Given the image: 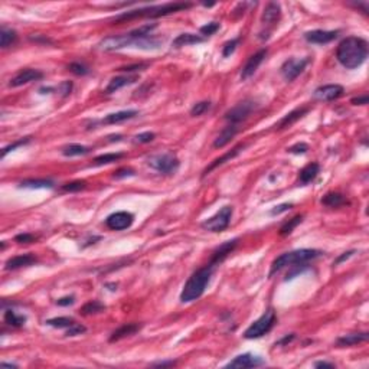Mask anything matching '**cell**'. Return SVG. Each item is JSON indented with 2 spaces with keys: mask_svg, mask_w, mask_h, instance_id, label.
<instances>
[{
  "mask_svg": "<svg viewBox=\"0 0 369 369\" xmlns=\"http://www.w3.org/2000/svg\"><path fill=\"white\" fill-rule=\"evenodd\" d=\"M336 58L347 69L361 66L368 58V42L359 36H347L336 49Z\"/></svg>",
  "mask_w": 369,
  "mask_h": 369,
  "instance_id": "1",
  "label": "cell"
},
{
  "mask_svg": "<svg viewBox=\"0 0 369 369\" xmlns=\"http://www.w3.org/2000/svg\"><path fill=\"white\" fill-rule=\"evenodd\" d=\"M194 4L189 1H174V3H166V4H157V6H149V7H142V9H136V10H129V12H123L121 15H117L113 22H126L131 19H139V18H162V16H168L180 10H186L191 9Z\"/></svg>",
  "mask_w": 369,
  "mask_h": 369,
  "instance_id": "2",
  "label": "cell"
},
{
  "mask_svg": "<svg viewBox=\"0 0 369 369\" xmlns=\"http://www.w3.org/2000/svg\"><path fill=\"white\" fill-rule=\"evenodd\" d=\"M217 265L212 262H208L206 265L200 267L188 279L186 284L183 285V290L180 293V302L182 303H192L198 300L206 290V285L211 282V277L215 271Z\"/></svg>",
  "mask_w": 369,
  "mask_h": 369,
  "instance_id": "3",
  "label": "cell"
},
{
  "mask_svg": "<svg viewBox=\"0 0 369 369\" xmlns=\"http://www.w3.org/2000/svg\"><path fill=\"white\" fill-rule=\"evenodd\" d=\"M160 41L153 39L152 36L149 38H136L131 33L126 35H115V36H107L103 41H100L97 48L100 51L104 52H111V51H117V49H123L127 46H136V48H142V49H154L159 48Z\"/></svg>",
  "mask_w": 369,
  "mask_h": 369,
  "instance_id": "4",
  "label": "cell"
},
{
  "mask_svg": "<svg viewBox=\"0 0 369 369\" xmlns=\"http://www.w3.org/2000/svg\"><path fill=\"white\" fill-rule=\"evenodd\" d=\"M320 255H323V253L320 250H313V248H302V250L284 253V254H282L280 257H277L276 260L271 262V268H270L268 277H273L276 273H279L284 267H291V265H297V264H306L309 261L319 258Z\"/></svg>",
  "mask_w": 369,
  "mask_h": 369,
  "instance_id": "5",
  "label": "cell"
},
{
  "mask_svg": "<svg viewBox=\"0 0 369 369\" xmlns=\"http://www.w3.org/2000/svg\"><path fill=\"white\" fill-rule=\"evenodd\" d=\"M276 320H277L276 312L273 309L265 310L261 314V317H258L255 322H253V325L244 332V338L245 339H258L273 329V326L276 325Z\"/></svg>",
  "mask_w": 369,
  "mask_h": 369,
  "instance_id": "6",
  "label": "cell"
},
{
  "mask_svg": "<svg viewBox=\"0 0 369 369\" xmlns=\"http://www.w3.org/2000/svg\"><path fill=\"white\" fill-rule=\"evenodd\" d=\"M232 214H234V208L232 206H229V205L222 206L214 217L205 219L200 227L205 231H209V232H222V231H225L229 227Z\"/></svg>",
  "mask_w": 369,
  "mask_h": 369,
  "instance_id": "7",
  "label": "cell"
},
{
  "mask_svg": "<svg viewBox=\"0 0 369 369\" xmlns=\"http://www.w3.org/2000/svg\"><path fill=\"white\" fill-rule=\"evenodd\" d=\"M147 165L154 169L156 172L163 174H173L179 169V159L173 153H162V154H154L147 159Z\"/></svg>",
  "mask_w": 369,
  "mask_h": 369,
  "instance_id": "8",
  "label": "cell"
},
{
  "mask_svg": "<svg viewBox=\"0 0 369 369\" xmlns=\"http://www.w3.org/2000/svg\"><path fill=\"white\" fill-rule=\"evenodd\" d=\"M280 16H282V7L279 3L276 1H270L264 12H262V16H261V23L262 26H267V30H265V35L262 36V39H268L271 30L276 28V25L280 21Z\"/></svg>",
  "mask_w": 369,
  "mask_h": 369,
  "instance_id": "9",
  "label": "cell"
},
{
  "mask_svg": "<svg viewBox=\"0 0 369 369\" xmlns=\"http://www.w3.org/2000/svg\"><path fill=\"white\" fill-rule=\"evenodd\" d=\"M255 109V103L251 100H244L238 103L235 107H232L231 110H228L225 113V120L229 121V124H237L238 126L241 121L247 120L248 115L253 113V110Z\"/></svg>",
  "mask_w": 369,
  "mask_h": 369,
  "instance_id": "10",
  "label": "cell"
},
{
  "mask_svg": "<svg viewBox=\"0 0 369 369\" xmlns=\"http://www.w3.org/2000/svg\"><path fill=\"white\" fill-rule=\"evenodd\" d=\"M307 64H309V58H300V59L299 58H290V59H287L280 68L283 78L287 83L294 81L306 69Z\"/></svg>",
  "mask_w": 369,
  "mask_h": 369,
  "instance_id": "11",
  "label": "cell"
},
{
  "mask_svg": "<svg viewBox=\"0 0 369 369\" xmlns=\"http://www.w3.org/2000/svg\"><path fill=\"white\" fill-rule=\"evenodd\" d=\"M133 221H134L133 214L127 211H120V212H114L109 215L106 219V225L113 231H123V229L130 228Z\"/></svg>",
  "mask_w": 369,
  "mask_h": 369,
  "instance_id": "12",
  "label": "cell"
},
{
  "mask_svg": "<svg viewBox=\"0 0 369 369\" xmlns=\"http://www.w3.org/2000/svg\"><path fill=\"white\" fill-rule=\"evenodd\" d=\"M345 92V89L339 84H327L322 87L316 88L313 92V98L319 100V101H333L338 100L339 97H342Z\"/></svg>",
  "mask_w": 369,
  "mask_h": 369,
  "instance_id": "13",
  "label": "cell"
},
{
  "mask_svg": "<svg viewBox=\"0 0 369 369\" xmlns=\"http://www.w3.org/2000/svg\"><path fill=\"white\" fill-rule=\"evenodd\" d=\"M264 359L261 356H255L253 353H242L235 356L228 365L227 368H255L264 365Z\"/></svg>",
  "mask_w": 369,
  "mask_h": 369,
  "instance_id": "14",
  "label": "cell"
},
{
  "mask_svg": "<svg viewBox=\"0 0 369 369\" xmlns=\"http://www.w3.org/2000/svg\"><path fill=\"white\" fill-rule=\"evenodd\" d=\"M42 78H44V72H42V71L26 68V69L21 71L15 78L10 80L9 85H10V87H21V85L28 84V83L38 81V80H42Z\"/></svg>",
  "mask_w": 369,
  "mask_h": 369,
  "instance_id": "15",
  "label": "cell"
},
{
  "mask_svg": "<svg viewBox=\"0 0 369 369\" xmlns=\"http://www.w3.org/2000/svg\"><path fill=\"white\" fill-rule=\"evenodd\" d=\"M338 30H322V29H316V30H310L304 33V39L310 44H329L332 41H335L338 38Z\"/></svg>",
  "mask_w": 369,
  "mask_h": 369,
  "instance_id": "16",
  "label": "cell"
},
{
  "mask_svg": "<svg viewBox=\"0 0 369 369\" xmlns=\"http://www.w3.org/2000/svg\"><path fill=\"white\" fill-rule=\"evenodd\" d=\"M238 238H234V239H229V241H225L224 244H221L219 247H218L217 250L212 253V257H211V261L209 262H212L214 265H219V264H222L224 260L237 248V245H238Z\"/></svg>",
  "mask_w": 369,
  "mask_h": 369,
  "instance_id": "17",
  "label": "cell"
},
{
  "mask_svg": "<svg viewBox=\"0 0 369 369\" xmlns=\"http://www.w3.org/2000/svg\"><path fill=\"white\" fill-rule=\"evenodd\" d=\"M265 57H267V49H260L257 54H254L253 57H250V59L247 61V64L244 65L242 71H241V78H242V80L250 78V77L258 69V66L261 65V62L265 59Z\"/></svg>",
  "mask_w": 369,
  "mask_h": 369,
  "instance_id": "18",
  "label": "cell"
},
{
  "mask_svg": "<svg viewBox=\"0 0 369 369\" xmlns=\"http://www.w3.org/2000/svg\"><path fill=\"white\" fill-rule=\"evenodd\" d=\"M245 149V144H238V146H235L231 152H228V153H225L224 156H221V157H218V159H215L209 166H206L205 168V170L202 172V177H205L206 174H209L212 170H215L217 169L218 166H222L224 163H227V162H231L234 157H237L238 156L239 153L242 152Z\"/></svg>",
  "mask_w": 369,
  "mask_h": 369,
  "instance_id": "19",
  "label": "cell"
},
{
  "mask_svg": "<svg viewBox=\"0 0 369 369\" xmlns=\"http://www.w3.org/2000/svg\"><path fill=\"white\" fill-rule=\"evenodd\" d=\"M309 110H310L309 107H299V109L290 111L288 114H285L282 120L276 124V129L277 130H283V129H287V127L293 126L296 121H299L302 117H304L309 113Z\"/></svg>",
  "mask_w": 369,
  "mask_h": 369,
  "instance_id": "20",
  "label": "cell"
},
{
  "mask_svg": "<svg viewBox=\"0 0 369 369\" xmlns=\"http://www.w3.org/2000/svg\"><path fill=\"white\" fill-rule=\"evenodd\" d=\"M136 115H139L137 110H124V111H117V113H111L109 115H106L100 123L101 124H118L123 121H127L134 118Z\"/></svg>",
  "mask_w": 369,
  "mask_h": 369,
  "instance_id": "21",
  "label": "cell"
},
{
  "mask_svg": "<svg viewBox=\"0 0 369 369\" xmlns=\"http://www.w3.org/2000/svg\"><path fill=\"white\" fill-rule=\"evenodd\" d=\"M36 262V257L32 255V254H22V255H16V257H12L9 260L6 261L4 264V270L10 271V270H18V268H22V267H29L32 264Z\"/></svg>",
  "mask_w": 369,
  "mask_h": 369,
  "instance_id": "22",
  "label": "cell"
},
{
  "mask_svg": "<svg viewBox=\"0 0 369 369\" xmlns=\"http://www.w3.org/2000/svg\"><path fill=\"white\" fill-rule=\"evenodd\" d=\"M369 335L368 332H361V333H349L345 335L342 338H339L336 341V345L339 347H346V346H355L359 343H364L368 341Z\"/></svg>",
  "mask_w": 369,
  "mask_h": 369,
  "instance_id": "23",
  "label": "cell"
},
{
  "mask_svg": "<svg viewBox=\"0 0 369 369\" xmlns=\"http://www.w3.org/2000/svg\"><path fill=\"white\" fill-rule=\"evenodd\" d=\"M238 130L239 127L237 124H228L224 130L219 133V136H218L217 139H215L214 147H215V149H222L224 146H227V144L231 142V139L235 137V134L238 133Z\"/></svg>",
  "mask_w": 369,
  "mask_h": 369,
  "instance_id": "24",
  "label": "cell"
},
{
  "mask_svg": "<svg viewBox=\"0 0 369 369\" xmlns=\"http://www.w3.org/2000/svg\"><path fill=\"white\" fill-rule=\"evenodd\" d=\"M139 80L137 75H131V77H127V75H120V77H115V78H111V81L109 83V85L106 88V94H113L115 91H118L120 88L126 87V85H130L133 83H136Z\"/></svg>",
  "mask_w": 369,
  "mask_h": 369,
  "instance_id": "25",
  "label": "cell"
},
{
  "mask_svg": "<svg viewBox=\"0 0 369 369\" xmlns=\"http://www.w3.org/2000/svg\"><path fill=\"white\" fill-rule=\"evenodd\" d=\"M142 329V325H137V323H126V325L120 326L117 330L113 332V335L110 336V342H117V341H121L127 336H131L134 335L136 332H139Z\"/></svg>",
  "mask_w": 369,
  "mask_h": 369,
  "instance_id": "26",
  "label": "cell"
},
{
  "mask_svg": "<svg viewBox=\"0 0 369 369\" xmlns=\"http://www.w3.org/2000/svg\"><path fill=\"white\" fill-rule=\"evenodd\" d=\"M319 173H320L319 163H314V162L309 163L307 166H304L303 169L300 170V173H299V183L300 185H307V183L313 182Z\"/></svg>",
  "mask_w": 369,
  "mask_h": 369,
  "instance_id": "27",
  "label": "cell"
},
{
  "mask_svg": "<svg viewBox=\"0 0 369 369\" xmlns=\"http://www.w3.org/2000/svg\"><path fill=\"white\" fill-rule=\"evenodd\" d=\"M205 39L199 35L195 33H182L177 38H174V41L172 42L173 48H182V46H189V45L195 44H202Z\"/></svg>",
  "mask_w": 369,
  "mask_h": 369,
  "instance_id": "28",
  "label": "cell"
},
{
  "mask_svg": "<svg viewBox=\"0 0 369 369\" xmlns=\"http://www.w3.org/2000/svg\"><path fill=\"white\" fill-rule=\"evenodd\" d=\"M322 203L329 208H339V206L346 205L347 200L346 198L339 192H329L322 198Z\"/></svg>",
  "mask_w": 369,
  "mask_h": 369,
  "instance_id": "29",
  "label": "cell"
},
{
  "mask_svg": "<svg viewBox=\"0 0 369 369\" xmlns=\"http://www.w3.org/2000/svg\"><path fill=\"white\" fill-rule=\"evenodd\" d=\"M21 188H28V189H52L54 182L49 179H26L21 182Z\"/></svg>",
  "mask_w": 369,
  "mask_h": 369,
  "instance_id": "30",
  "label": "cell"
},
{
  "mask_svg": "<svg viewBox=\"0 0 369 369\" xmlns=\"http://www.w3.org/2000/svg\"><path fill=\"white\" fill-rule=\"evenodd\" d=\"M4 323L12 327H22L26 323V316L23 314H16L15 310L9 309L4 312Z\"/></svg>",
  "mask_w": 369,
  "mask_h": 369,
  "instance_id": "31",
  "label": "cell"
},
{
  "mask_svg": "<svg viewBox=\"0 0 369 369\" xmlns=\"http://www.w3.org/2000/svg\"><path fill=\"white\" fill-rule=\"evenodd\" d=\"M16 39H18V35H16L15 30L7 29L4 26L1 28V30H0V46L1 48H7L12 44H15Z\"/></svg>",
  "mask_w": 369,
  "mask_h": 369,
  "instance_id": "32",
  "label": "cell"
},
{
  "mask_svg": "<svg viewBox=\"0 0 369 369\" xmlns=\"http://www.w3.org/2000/svg\"><path fill=\"white\" fill-rule=\"evenodd\" d=\"M124 157V153H106V154H101V156H97L94 159V165L97 166H101V165H110V163H114L120 159Z\"/></svg>",
  "mask_w": 369,
  "mask_h": 369,
  "instance_id": "33",
  "label": "cell"
},
{
  "mask_svg": "<svg viewBox=\"0 0 369 369\" xmlns=\"http://www.w3.org/2000/svg\"><path fill=\"white\" fill-rule=\"evenodd\" d=\"M302 222H303V215H296L294 218L288 219V221L283 225L282 228H280V235H282V237L290 235V234L294 231V228H296L297 225H300Z\"/></svg>",
  "mask_w": 369,
  "mask_h": 369,
  "instance_id": "34",
  "label": "cell"
},
{
  "mask_svg": "<svg viewBox=\"0 0 369 369\" xmlns=\"http://www.w3.org/2000/svg\"><path fill=\"white\" fill-rule=\"evenodd\" d=\"M89 153V147L83 146V144H69L62 149V154L66 157H72V156H83Z\"/></svg>",
  "mask_w": 369,
  "mask_h": 369,
  "instance_id": "35",
  "label": "cell"
},
{
  "mask_svg": "<svg viewBox=\"0 0 369 369\" xmlns=\"http://www.w3.org/2000/svg\"><path fill=\"white\" fill-rule=\"evenodd\" d=\"M106 310V306L103 303H100L98 300H91L88 302L87 304L83 306L81 309V313L83 314H97V313H101Z\"/></svg>",
  "mask_w": 369,
  "mask_h": 369,
  "instance_id": "36",
  "label": "cell"
},
{
  "mask_svg": "<svg viewBox=\"0 0 369 369\" xmlns=\"http://www.w3.org/2000/svg\"><path fill=\"white\" fill-rule=\"evenodd\" d=\"M75 323V320L72 317H55V319H49L46 320V325L52 326V327H58V329H68Z\"/></svg>",
  "mask_w": 369,
  "mask_h": 369,
  "instance_id": "37",
  "label": "cell"
},
{
  "mask_svg": "<svg viewBox=\"0 0 369 369\" xmlns=\"http://www.w3.org/2000/svg\"><path fill=\"white\" fill-rule=\"evenodd\" d=\"M87 183L84 180H75V182H71V183H66L62 186V191L64 192H80L83 189H85Z\"/></svg>",
  "mask_w": 369,
  "mask_h": 369,
  "instance_id": "38",
  "label": "cell"
},
{
  "mask_svg": "<svg viewBox=\"0 0 369 369\" xmlns=\"http://www.w3.org/2000/svg\"><path fill=\"white\" fill-rule=\"evenodd\" d=\"M28 143H30V137H25V139H21V140H18V142H15V143L6 146V147L3 149V152H1V159L6 157L7 153L13 152L15 149H18V147H21V146H26Z\"/></svg>",
  "mask_w": 369,
  "mask_h": 369,
  "instance_id": "39",
  "label": "cell"
},
{
  "mask_svg": "<svg viewBox=\"0 0 369 369\" xmlns=\"http://www.w3.org/2000/svg\"><path fill=\"white\" fill-rule=\"evenodd\" d=\"M211 107V103L209 101H200V103H198L195 104L192 109H191V115L192 117H199V115H202L205 111H208Z\"/></svg>",
  "mask_w": 369,
  "mask_h": 369,
  "instance_id": "40",
  "label": "cell"
},
{
  "mask_svg": "<svg viewBox=\"0 0 369 369\" xmlns=\"http://www.w3.org/2000/svg\"><path fill=\"white\" fill-rule=\"evenodd\" d=\"M239 44V38H235V39H231V41H228L227 44L222 46V57H231V54H234L235 52V49H237V46Z\"/></svg>",
  "mask_w": 369,
  "mask_h": 369,
  "instance_id": "41",
  "label": "cell"
},
{
  "mask_svg": "<svg viewBox=\"0 0 369 369\" xmlns=\"http://www.w3.org/2000/svg\"><path fill=\"white\" fill-rule=\"evenodd\" d=\"M68 69L72 72V74H75V75H87L88 72H89V68L87 65H84V64H81V62H72V64H69L68 65Z\"/></svg>",
  "mask_w": 369,
  "mask_h": 369,
  "instance_id": "42",
  "label": "cell"
},
{
  "mask_svg": "<svg viewBox=\"0 0 369 369\" xmlns=\"http://www.w3.org/2000/svg\"><path fill=\"white\" fill-rule=\"evenodd\" d=\"M156 134L152 133V131H144V133H140L134 137V143H139V144H144V143H150L154 140Z\"/></svg>",
  "mask_w": 369,
  "mask_h": 369,
  "instance_id": "43",
  "label": "cell"
},
{
  "mask_svg": "<svg viewBox=\"0 0 369 369\" xmlns=\"http://www.w3.org/2000/svg\"><path fill=\"white\" fill-rule=\"evenodd\" d=\"M218 29H219V23L211 22L206 23L205 26H202V28L199 29V32H200L203 36H211V35H214V33L217 32Z\"/></svg>",
  "mask_w": 369,
  "mask_h": 369,
  "instance_id": "44",
  "label": "cell"
},
{
  "mask_svg": "<svg viewBox=\"0 0 369 369\" xmlns=\"http://www.w3.org/2000/svg\"><path fill=\"white\" fill-rule=\"evenodd\" d=\"M293 268L287 273V276H285V282H288V280H291V279H294L296 276H299V274H302L304 270L307 268V265L306 264H297V265H291Z\"/></svg>",
  "mask_w": 369,
  "mask_h": 369,
  "instance_id": "45",
  "label": "cell"
},
{
  "mask_svg": "<svg viewBox=\"0 0 369 369\" xmlns=\"http://www.w3.org/2000/svg\"><path fill=\"white\" fill-rule=\"evenodd\" d=\"M87 332V327L80 323H74L71 327L66 329V336H78V335H83Z\"/></svg>",
  "mask_w": 369,
  "mask_h": 369,
  "instance_id": "46",
  "label": "cell"
},
{
  "mask_svg": "<svg viewBox=\"0 0 369 369\" xmlns=\"http://www.w3.org/2000/svg\"><path fill=\"white\" fill-rule=\"evenodd\" d=\"M71 91H72V83H71V81H64V83H61L59 87H58V92H59L62 97H68V95L71 94Z\"/></svg>",
  "mask_w": 369,
  "mask_h": 369,
  "instance_id": "47",
  "label": "cell"
},
{
  "mask_svg": "<svg viewBox=\"0 0 369 369\" xmlns=\"http://www.w3.org/2000/svg\"><path fill=\"white\" fill-rule=\"evenodd\" d=\"M287 150L290 153H294V154H300V153L303 154V153H306L309 150V146H307L306 143H296L294 146L288 147Z\"/></svg>",
  "mask_w": 369,
  "mask_h": 369,
  "instance_id": "48",
  "label": "cell"
},
{
  "mask_svg": "<svg viewBox=\"0 0 369 369\" xmlns=\"http://www.w3.org/2000/svg\"><path fill=\"white\" fill-rule=\"evenodd\" d=\"M15 241L19 242V244H30L33 241H36V237L32 235V234H19L15 237Z\"/></svg>",
  "mask_w": 369,
  "mask_h": 369,
  "instance_id": "49",
  "label": "cell"
},
{
  "mask_svg": "<svg viewBox=\"0 0 369 369\" xmlns=\"http://www.w3.org/2000/svg\"><path fill=\"white\" fill-rule=\"evenodd\" d=\"M369 101L368 94H364V95H358V97H353L350 100V104L353 106H367Z\"/></svg>",
  "mask_w": 369,
  "mask_h": 369,
  "instance_id": "50",
  "label": "cell"
},
{
  "mask_svg": "<svg viewBox=\"0 0 369 369\" xmlns=\"http://www.w3.org/2000/svg\"><path fill=\"white\" fill-rule=\"evenodd\" d=\"M147 66V64H134V65H129V66H121V68H118L117 71H120V72H133V71H142V69H144Z\"/></svg>",
  "mask_w": 369,
  "mask_h": 369,
  "instance_id": "51",
  "label": "cell"
},
{
  "mask_svg": "<svg viewBox=\"0 0 369 369\" xmlns=\"http://www.w3.org/2000/svg\"><path fill=\"white\" fill-rule=\"evenodd\" d=\"M293 205L291 203H283V205H279V206H276L270 214L271 215H279V214H282V212H285V211H288L290 208H291Z\"/></svg>",
  "mask_w": 369,
  "mask_h": 369,
  "instance_id": "52",
  "label": "cell"
},
{
  "mask_svg": "<svg viewBox=\"0 0 369 369\" xmlns=\"http://www.w3.org/2000/svg\"><path fill=\"white\" fill-rule=\"evenodd\" d=\"M126 176H134V170L133 169H120L114 173V179H121Z\"/></svg>",
  "mask_w": 369,
  "mask_h": 369,
  "instance_id": "53",
  "label": "cell"
},
{
  "mask_svg": "<svg viewBox=\"0 0 369 369\" xmlns=\"http://www.w3.org/2000/svg\"><path fill=\"white\" fill-rule=\"evenodd\" d=\"M355 254V251L352 250V251H346V253H343L342 255H339L336 260H335V262H333V265H338V264H341V262H343L345 260H347V258H350L352 255Z\"/></svg>",
  "mask_w": 369,
  "mask_h": 369,
  "instance_id": "54",
  "label": "cell"
},
{
  "mask_svg": "<svg viewBox=\"0 0 369 369\" xmlns=\"http://www.w3.org/2000/svg\"><path fill=\"white\" fill-rule=\"evenodd\" d=\"M74 297L72 296H69V297H62V299H59V300H57V304L58 306H71V304H74Z\"/></svg>",
  "mask_w": 369,
  "mask_h": 369,
  "instance_id": "55",
  "label": "cell"
},
{
  "mask_svg": "<svg viewBox=\"0 0 369 369\" xmlns=\"http://www.w3.org/2000/svg\"><path fill=\"white\" fill-rule=\"evenodd\" d=\"M294 338H296V336H294V333H290V335L284 336L282 341L276 342V346H277V345H285V343H290V342H291V341H293Z\"/></svg>",
  "mask_w": 369,
  "mask_h": 369,
  "instance_id": "56",
  "label": "cell"
},
{
  "mask_svg": "<svg viewBox=\"0 0 369 369\" xmlns=\"http://www.w3.org/2000/svg\"><path fill=\"white\" fill-rule=\"evenodd\" d=\"M174 365H176L174 361H163V362H154V364H152V367H160V368H163V367H174Z\"/></svg>",
  "mask_w": 369,
  "mask_h": 369,
  "instance_id": "57",
  "label": "cell"
},
{
  "mask_svg": "<svg viewBox=\"0 0 369 369\" xmlns=\"http://www.w3.org/2000/svg\"><path fill=\"white\" fill-rule=\"evenodd\" d=\"M314 368H335V364L332 362H326V361H320L314 364Z\"/></svg>",
  "mask_w": 369,
  "mask_h": 369,
  "instance_id": "58",
  "label": "cell"
},
{
  "mask_svg": "<svg viewBox=\"0 0 369 369\" xmlns=\"http://www.w3.org/2000/svg\"><path fill=\"white\" fill-rule=\"evenodd\" d=\"M1 365H3V367H10V368H16V367H18V365H15V364H7V362H3Z\"/></svg>",
  "mask_w": 369,
  "mask_h": 369,
  "instance_id": "59",
  "label": "cell"
}]
</instances>
